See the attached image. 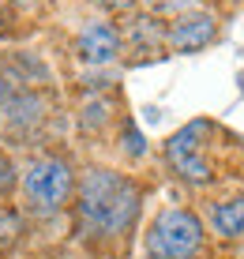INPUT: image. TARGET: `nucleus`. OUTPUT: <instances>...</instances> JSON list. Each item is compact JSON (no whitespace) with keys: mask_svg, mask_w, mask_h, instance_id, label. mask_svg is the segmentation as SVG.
<instances>
[{"mask_svg":"<svg viewBox=\"0 0 244 259\" xmlns=\"http://www.w3.org/2000/svg\"><path fill=\"white\" fill-rule=\"evenodd\" d=\"M79 214L94 233H124L139 214V188L120 173L90 169L79 181Z\"/></svg>","mask_w":244,"mask_h":259,"instance_id":"obj_1","label":"nucleus"},{"mask_svg":"<svg viewBox=\"0 0 244 259\" xmlns=\"http://www.w3.org/2000/svg\"><path fill=\"white\" fill-rule=\"evenodd\" d=\"M203 248V226L188 210H161L147 233V252L154 259H192Z\"/></svg>","mask_w":244,"mask_h":259,"instance_id":"obj_2","label":"nucleus"},{"mask_svg":"<svg viewBox=\"0 0 244 259\" xmlns=\"http://www.w3.org/2000/svg\"><path fill=\"white\" fill-rule=\"evenodd\" d=\"M23 192H26V199H30L38 210H57L60 203L68 199V192H71L68 162H60V158H38V162L26 169Z\"/></svg>","mask_w":244,"mask_h":259,"instance_id":"obj_3","label":"nucleus"},{"mask_svg":"<svg viewBox=\"0 0 244 259\" xmlns=\"http://www.w3.org/2000/svg\"><path fill=\"white\" fill-rule=\"evenodd\" d=\"M207 132H211L207 120H192L188 128H180L177 136L166 143V154H169V162H173V169L192 184L211 181V165H207V158H203V136Z\"/></svg>","mask_w":244,"mask_h":259,"instance_id":"obj_4","label":"nucleus"},{"mask_svg":"<svg viewBox=\"0 0 244 259\" xmlns=\"http://www.w3.org/2000/svg\"><path fill=\"white\" fill-rule=\"evenodd\" d=\"M75 46H79V57L87 64H109V60H116V53H120V34H116L113 23H87L79 30Z\"/></svg>","mask_w":244,"mask_h":259,"instance_id":"obj_5","label":"nucleus"},{"mask_svg":"<svg viewBox=\"0 0 244 259\" xmlns=\"http://www.w3.org/2000/svg\"><path fill=\"white\" fill-rule=\"evenodd\" d=\"M214 34H218L214 15H184V19H177L173 30H169V46L177 53H195L203 46H211Z\"/></svg>","mask_w":244,"mask_h":259,"instance_id":"obj_6","label":"nucleus"},{"mask_svg":"<svg viewBox=\"0 0 244 259\" xmlns=\"http://www.w3.org/2000/svg\"><path fill=\"white\" fill-rule=\"evenodd\" d=\"M211 222H214V229H218L222 237H240L244 233V195H237V199H222L218 207H214Z\"/></svg>","mask_w":244,"mask_h":259,"instance_id":"obj_7","label":"nucleus"},{"mask_svg":"<svg viewBox=\"0 0 244 259\" xmlns=\"http://www.w3.org/2000/svg\"><path fill=\"white\" fill-rule=\"evenodd\" d=\"M19 233H23V218L15 210H0V252H8L19 240Z\"/></svg>","mask_w":244,"mask_h":259,"instance_id":"obj_8","label":"nucleus"},{"mask_svg":"<svg viewBox=\"0 0 244 259\" xmlns=\"http://www.w3.org/2000/svg\"><path fill=\"white\" fill-rule=\"evenodd\" d=\"M124 150H128V154H135V158H139L143 150H147V147H143V136H139V132L132 128V124L124 128Z\"/></svg>","mask_w":244,"mask_h":259,"instance_id":"obj_9","label":"nucleus"},{"mask_svg":"<svg viewBox=\"0 0 244 259\" xmlns=\"http://www.w3.org/2000/svg\"><path fill=\"white\" fill-rule=\"evenodd\" d=\"M12 181H15V165L8 162L4 154H0V192H8V188H12Z\"/></svg>","mask_w":244,"mask_h":259,"instance_id":"obj_10","label":"nucleus"},{"mask_svg":"<svg viewBox=\"0 0 244 259\" xmlns=\"http://www.w3.org/2000/svg\"><path fill=\"white\" fill-rule=\"evenodd\" d=\"M154 12H177V8H188L192 0H147Z\"/></svg>","mask_w":244,"mask_h":259,"instance_id":"obj_11","label":"nucleus"},{"mask_svg":"<svg viewBox=\"0 0 244 259\" xmlns=\"http://www.w3.org/2000/svg\"><path fill=\"white\" fill-rule=\"evenodd\" d=\"M102 8H109V12H124V8H132V0H98Z\"/></svg>","mask_w":244,"mask_h":259,"instance_id":"obj_12","label":"nucleus"},{"mask_svg":"<svg viewBox=\"0 0 244 259\" xmlns=\"http://www.w3.org/2000/svg\"><path fill=\"white\" fill-rule=\"evenodd\" d=\"M102 117H109V113H102V105H90V117H87V128H90V124H98Z\"/></svg>","mask_w":244,"mask_h":259,"instance_id":"obj_13","label":"nucleus"},{"mask_svg":"<svg viewBox=\"0 0 244 259\" xmlns=\"http://www.w3.org/2000/svg\"><path fill=\"white\" fill-rule=\"evenodd\" d=\"M15 4H38V0H15Z\"/></svg>","mask_w":244,"mask_h":259,"instance_id":"obj_14","label":"nucleus"}]
</instances>
